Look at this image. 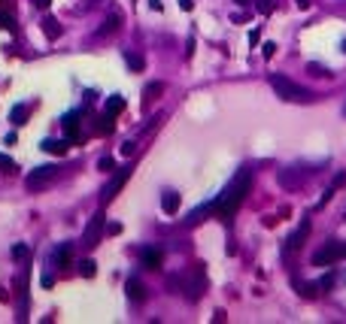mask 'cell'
<instances>
[{
  "mask_svg": "<svg viewBox=\"0 0 346 324\" xmlns=\"http://www.w3.org/2000/svg\"><path fill=\"white\" fill-rule=\"evenodd\" d=\"M79 273H82L85 279H94V273H97V264H94V261H82V264H79Z\"/></svg>",
  "mask_w": 346,
  "mask_h": 324,
  "instance_id": "obj_25",
  "label": "cell"
},
{
  "mask_svg": "<svg viewBox=\"0 0 346 324\" xmlns=\"http://www.w3.org/2000/svg\"><path fill=\"white\" fill-rule=\"evenodd\" d=\"M234 3H237V6H249L252 0H234Z\"/></svg>",
  "mask_w": 346,
  "mask_h": 324,
  "instance_id": "obj_37",
  "label": "cell"
},
{
  "mask_svg": "<svg viewBox=\"0 0 346 324\" xmlns=\"http://www.w3.org/2000/svg\"><path fill=\"white\" fill-rule=\"evenodd\" d=\"M119 24H122V15H119V12L112 9V12H109V18L103 21V27L97 30V39H103V36H109V33H116V30H119Z\"/></svg>",
  "mask_w": 346,
  "mask_h": 324,
  "instance_id": "obj_14",
  "label": "cell"
},
{
  "mask_svg": "<svg viewBox=\"0 0 346 324\" xmlns=\"http://www.w3.org/2000/svg\"><path fill=\"white\" fill-rule=\"evenodd\" d=\"M61 124H64V136L67 140H82V133H79V112H67L61 118Z\"/></svg>",
  "mask_w": 346,
  "mask_h": 324,
  "instance_id": "obj_10",
  "label": "cell"
},
{
  "mask_svg": "<svg viewBox=\"0 0 346 324\" xmlns=\"http://www.w3.org/2000/svg\"><path fill=\"white\" fill-rule=\"evenodd\" d=\"M12 258H15V261H27V258H30V249H27L24 243H15V246H12Z\"/></svg>",
  "mask_w": 346,
  "mask_h": 324,
  "instance_id": "obj_23",
  "label": "cell"
},
{
  "mask_svg": "<svg viewBox=\"0 0 346 324\" xmlns=\"http://www.w3.org/2000/svg\"><path fill=\"white\" fill-rule=\"evenodd\" d=\"M27 112H30V106H24V103H21V106H12L9 121H12V124H24V121H27Z\"/></svg>",
  "mask_w": 346,
  "mask_h": 324,
  "instance_id": "obj_19",
  "label": "cell"
},
{
  "mask_svg": "<svg viewBox=\"0 0 346 324\" xmlns=\"http://www.w3.org/2000/svg\"><path fill=\"white\" fill-rule=\"evenodd\" d=\"M0 27H3V30H12V27H15V21H12L9 12H0Z\"/></svg>",
  "mask_w": 346,
  "mask_h": 324,
  "instance_id": "obj_30",
  "label": "cell"
},
{
  "mask_svg": "<svg viewBox=\"0 0 346 324\" xmlns=\"http://www.w3.org/2000/svg\"><path fill=\"white\" fill-rule=\"evenodd\" d=\"M122 109H125V100H122V97H119V94H116V97H112V100H109V103H106V112H109V115H119V112H122Z\"/></svg>",
  "mask_w": 346,
  "mask_h": 324,
  "instance_id": "obj_24",
  "label": "cell"
},
{
  "mask_svg": "<svg viewBox=\"0 0 346 324\" xmlns=\"http://www.w3.org/2000/svg\"><path fill=\"white\" fill-rule=\"evenodd\" d=\"M188 288V300H198L201 294H204V288H207V279H204V264H195V279H191V285H185Z\"/></svg>",
  "mask_w": 346,
  "mask_h": 324,
  "instance_id": "obj_9",
  "label": "cell"
},
{
  "mask_svg": "<svg viewBox=\"0 0 346 324\" xmlns=\"http://www.w3.org/2000/svg\"><path fill=\"white\" fill-rule=\"evenodd\" d=\"M67 146H70V140L64 136V140H43V152H49V155H67Z\"/></svg>",
  "mask_w": 346,
  "mask_h": 324,
  "instance_id": "obj_15",
  "label": "cell"
},
{
  "mask_svg": "<svg viewBox=\"0 0 346 324\" xmlns=\"http://www.w3.org/2000/svg\"><path fill=\"white\" fill-rule=\"evenodd\" d=\"M125 61H128V67H131V70H143V58H140V55L128 52V55H125Z\"/></svg>",
  "mask_w": 346,
  "mask_h": 324,
  "instance_id": "obj_26",
  "label": "cell"
},
{
  "mask_svg": "<svg viewBox=\"0 0 346 324\" xmlns=\"http://www.w3.org/2000/svg\"><path fill=\"white\" fill-rule=\"evenodd\" d=\"M112 118H116V115H109V112H106L103 118H97V133H109V130L116 127V121H112Z\"/></svg>",
  "mask_w": 346,
  "mask_h": 324,
  "instance_id": "obj_21",
  "label": "cell"
},
{
  "mask_svg": "<svg viewBox=\"0 0 346 324\" xmlns=\"http://www.w3.org/2000/svg\"><path fill=\"white\" fill-rule=\"evenodd\" d=\"M340 49H343V52H346V39H343V42H340Z\"/></svg>",
  "mask_w": 346,
  "mask_h": 324,
  "instance_id": "obj_38",
  "label": "cell"
},
{
  "mask_svg": "<svg viewBox=\"0 0 346 324\" xmlns=\"http://www.w3.org/2000/svg\"><path fill=\"white\" fill-rule=\"evenodd\" d=\"M55 176H58V167H55V164H43V167H36V170L24 179V185H27V191H40V188H46Z\"/></svg>",
  "mask_w": 346,
  "mask_h": 324,
  "instance_id": "obj_4",
  "label": "cell"
},
{
  "mask_svg": "<svg viewBox=\"0 0 346 324\" xmlns=\"http://www.w3.org/2000/svg\"><path fill=\"white\" fill-rule=\"evenodd\" d=\"M49 3H52V0H33V6H36V9H49Z\"/></svg>",
  "mask_w": 346,
  "mask_h": 324,
  "instance_id": "obj_34",
  "label": "cell"
},
{
  "mask_svg": "<svg viewBox=\"0 0 346 324\" xmlns=\"http://www.w3.org/2000/svg\"><path fill=\"white\" fill-rule=\"evenodd\" d=\"M97 167H100L103 173H112V170H116V161H112V158L106 155V158H100V161H97Z\"/></svg>",
  "mask_w": 346,
  "mask_h": 324,
  "instance_id": "obj_29",
  "label": "cell"
},
{
  "mask_svg": "<svg viewBox=\"0 0 346 324\" xmlns=\"http://www.w3.org/2000/svg\"><path fill=\"white\" fill-rule=\"evenodd\" d=\"M298 294L301 297H319V285H313V282H298Z\"/></svg>",
  "mask_w": 346,
  "mask_h": 324,
  "instance_id": "obj_20",
  "label": "cell"
},
{
  "mask_svg": "<svg viewBox=\"0 0 346 324\" xmlns=\"http://www.w3.org/2000/svg\"><path fill=\"white\" fill-rule=\"evenodd\" d=\"M249 188H252V173H249V170H240V173L231 179V185H228V188H225V191L213 200V203H210V209H213V212H219V215L228 221V218L240 209V203L246 200Z\"/></svg>",
  "mask_w": 346,
  "mask_h": 324,
  "instance_id": "obj_1",
  "label": "cell"
},
{
  "mask_svg": "<svg viewBox=\"0 0 346 324\" xmlns=\"http://www.w3.org/2000/svg\"><path fill=\"white\" fill-rule=\"evenodd\" d=\"M307 73H313V76H319V79H328V76H334L328 67H322V64H307Z\"/></svg>",
  "mask_w": 346,
  "mask_h": 324,
  "instance_id": "obj_22",
  "label": "cell"
},
{
  "mask_svg": "<svg viewBox=\"0 0 346 324\" xmlns=\"http://www.w3.org/2000/svg\"><path fill=\"white\" fill-rule=\"evenodd\" d=\"M179 203H182V197H179L176 191H164V194H161V209H164L167 215H176V212H179Z\"/></svg>",
  "mask_w": 346,
  "mask_h": 324,
  "instance_id": "obj_12",
  "label": "cell"
},
{
  "mask_svg": "<svg viewBox=\"0 0 346 324\" xmlns=\"http://www.w3.org/2000/svg\"><path fill=\"white\" fill-rule=\"evenodd\" d=\"M128 176H131V167H122V170L116 167V176H112V179L103 185V191H100V206H106V203H109V200L122 191V185L128 182Z\"/></svg>",
  "mask_w": 346,
  "mask_h": 324,
  "instance_id": "obj_5",
  "label": "cell"
},
{
  "mask_svg": "<svg viewBox=\"0 0 346 324\" xmlns=\"http://www.w3.org/2000/svg\"><path fill=\"white\" fill-rule=\"evenodd\" d=\"M158 94H164V82H149V85H146V91H143V100H146V103H152Z\"/></svg>",
  "mask_w": 346,
  "mask_h": 324,
  "instance_id": "obj_18",
  "label": "cell"
},
{
  "mask_svg": "<svg viewBox=\"0 0 346 324\" xmlns=\"http://www.w3.org/2000/svg\"><path fill=\"white\" fill-rule=\"evenodd\" d=\"M140 261H143V267H146V270H158L164 258H161V249L146 246V249H140Z\"/></svg>",
  "mask_w": 346,
  "mask_h": 324,
  "instance_id": "obj_11",
  "label": "cell"
},
{
  "mask_svg": "<svg viewBox=\"0 0 346 324\" xmlns=\"http://www.w3.org/2000/svg\"><path fill=\"white\" fill-rule=\"evenodd\" d=\"M191 6H195V0H179V9L182 12H191Z\"/></svg>",
  "mask_w": 346,
  "mask_h": 324,
  "instance_id": "obj_33",
  "label": "cell"
},
{
  "mask_svg": "<svg viewBox=\"0 0 346 324\" xmlns=\"http://www.w3.org/2000/svg\"><path fill=\"white\" fill-rule=\"evenodd\" d=\"M149 9H155V12H158V9H161V0H149Z\"/></svg>",
  "mask_w": 346,
  "mask_h": 324,
  "instance_id": "obj_35",
  "label": "cell"
},
{
  "mask_svg": "<svg viewBox=\"0 0 346 324\" xmlns=\"http://www.w3.org/2000/svg\"><path fill=\"white\" fill-rule=\"evenodd\" d=\"M61 30H64V27H61L52 15H46V18H43V33H46L49 39H58V36H61Z\"/></svg>",
  "mask_w": 346,
  "mask_h": 324,
  "instance_id": "obj_17",
  "label": "cell"
},
{
  "mask_svg": "<svg viewBox=\"0 0 346 324\" xmlns=\"http://www.w3.org/2000/svg\"><path fill=\"white\" fill-rule=\"evenodd\" d=\"M331 285H334V276H322V279H319V288H322V291L331 288Z\"/></svg>",
  "mask_w": 346,
  "mask_h": 324,
  "instance_id": "obj_32",
  "label": "cell"
},
{
  "mask_svg": "<svg viewBox=\"0 0 346 324\" xmlns=\"http://www.w3.org/2000/svg\"><path fill=\"white\" fill-rule=\"evenodd\" d=\"M261 52H264V58H274V52H277V42H264V49H261Z\"/></svg>",
  "mask_w": 346,
  "mask_h": 324,
  "instance_id": "obj_31",
  "label": "cell"
},
{
  "mask_svg": "<svg viewBox=\"0 0 346 324\" xmlns=\"http://www.w3.org/2000/svg\"><path fill=\"white\" fill-rule=\"evenodd\" d=\"M70 258H73V246H70V243H64V246H58V249L52 252V264H55V267H67Z\"/></svg>",
  "mask_w": 346,
  "mask_h": 324,
  "instance_id": "obj_13",
  "label": "cell"
},
{
  "mask_svg": "<svg viewBox=\"0 0 346 324\" xmlns=\"http://www.w3.org/2000/svg\"><path fill=\"white\" fill-rule=\"evenodd\" d=\"M128 300H134V303H143L146 300V291H143V282H137V279H128Z\"/></svg>",
  "mask_w": 346,
  "mask_h": 324,
  "instance_id": "obj_16",
  "label": "cell"
},
{
  "mask_svg": "<svg viewBox=\"0 0 346 324\" xmlns=\"http://www.w3.org/2000/svg\"><path fill=\"white\" fill-rule=\"evenodd\" d=\"M271 88H274L283 100H292V103H304V100H310V97H313L307 88H301V85H298V82H292L289 76H271Z\"/></svg>",
  "mask_w": 346,
  "mask_h": 324,
  "instance_id": "obj_2",
  "label": "cell"
},
{
  "mask_svg": "<svg viewBox=\"0 0 346 324\" xmlns=\"http://www.w3.org/2000/svg\"><path fill=\"white\" fill-rule=\"evenodd\" d=\"M304 173L307 170H298V167H289V170H280V185L286 188V191H298L301 185H304Z\"/></svg>",
  "mask_w": 346,
  "mask_h": 324,
  "instance_id": "obj_7",
  "label": "cell"
},
{
  "mask_svg": "<svg viewBox=\"0 0 346 324\" xmlns=\"http://www.w3.org/2000/svg\"><path fill=\"white\" fill-rule=\"evenodd\" d=\"M307 237H310V221H304V224H301V227H298V230H295V234L286 240V255L298 252V249L304 246V240H307Z\"/></svg>",
  "mask_w": 346,
  "mask_h": 324,
  "instance_id": "obj_8",
  "label": "cell"
},
{
  "mask_svg": "<svg viewBox=\"0 0 346 324\" xmlns=\"http://www.w3.org/2000/svg\"><path fill=\"white\" fill-rule=\"evenodd\" d=\"M103 227H106V215H103V209H97V212L88 218V227H85V234H82V246H85V249L100 246V234H103Z\"/></svg>",
  "mask_w": 346,
  "mask_h": 324,
  "instance_id": "obj_3",
  "label": "cell"
},
{
  "mask_svg": "<svg viewBox=\"0 0 346 324\" xmlns=\"http://www.w3.org/2000/svg\"><path fill=\"white\" fill-rule=\"evenodd\" d=\"M298 6H301V9H307V6H310V0H298Z\"/></svg>",
  "mask_w": 346,
  "mask_h": 324,
  "instance_id": "obj_36",
  "label": "cell"
},
{
  "mask_svg": "<svg viewBox=\"0 0 346 324\" xmlns=\"http://www.w3.org/2000/svg\"><path fill=\"white\" fill-rule=\"evenodd\" d=\"M340 258H346V246H340V243H328L325 249H319V252L313 255V264H316V267H328V264H337Z\"/></svg>",
  "mask_w": 346,
  "mask_h": 324,
  "instance_id": "obj_6",
  "label": "cell"
},
{
  "mask_svg": "<svg viewBox=\"0 0 346 324\" xmlns=\"http://www.w3.org/2000/svg\"><path fill=\"white\" fill-rule=\"evenodd\" d=\"M255 6H258V12H261V15H271L277 3H274V0H255Z\"/></svg>",
  "mask_w": 346,
  "mask_h": 324,
  "instance_id": "obj_27",
  "label": "cell"
},
{
  "mask_svg": "<svg viewBox=\"0 0 346 324\" xmlns=\"http://www.w3.org/2000/svg\"><path fill=\"white\" fill-rule=\"evenodd\" d=\"M12 170H15V164H12V158L0 152V173H12Z\"/></svg>",
  "mask_w": 346,
  "mask_h": 324,
  "instance_id": "obj_28",
  "label": "cell"
}]
</instances>
